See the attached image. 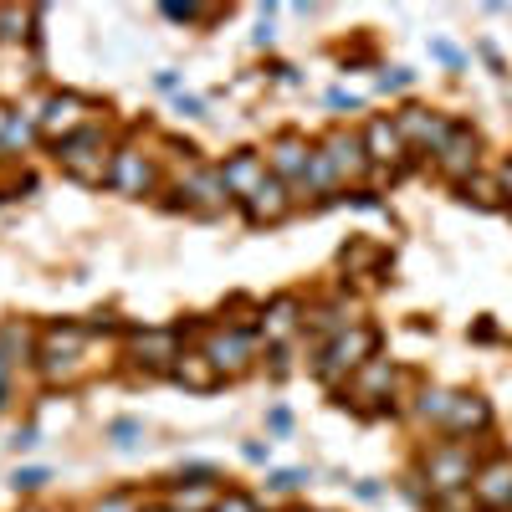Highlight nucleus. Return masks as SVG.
Masks as SVG:
<instances>
[{
    "instance_id": "39448f33",
    "label": "nucleus",
    "mask_w": 512,
    "mask_h": 512,
    "mask_svg": "<svg viewBox=\"0 0 512 512\" xmlns=\"http://www.w3.org/2000/svg\"><path fill=\"white\" fill-rule=\"evenodd\" d=\"M431 482L436 492H461V487H472V456H466L461 446H446V451H431Z\"/></svg>"
},
{
    "instance_id": "6ab92c4d",
    "label": "nucleus",
    "mask_w": 512,
    "mask_h": 512,
    "mask_svg": "<svg viewBox=\"0 0 512 512\" xmlns=\"http://www.w3.org/2000/svg\"><path fill=\"white\" fill-rule=\"evenodd\" d=\"M451 405H456V395H446V390H425V395H420V415H425V420H446Z\"/></svg>"
},
{
    "instance_id": "f03ea898",
    "label": "nucleus",
    "mask_w": 512,
    "mask_h": 512,
    "mask_svg": "<svg viewBox=\"0 0 512 512\" xmlns=\"http://www.w3.org/2000/svg\"><path fill=\"white\" fill-rule=\"evenodd\" d=\"M57 159L72 169L82 185H98L108 175V164H103V134H98V128H82V134L62 139L57 144Z\"/></svg>"
},
{
    "instance_id": "20e7f679",
    "label": "nucleus",
    "mask_w": 512,
    "mask_h": 512,
    "mask_svg": "<svg viewBox=\"0 0 512 512\" xmlns=\"http://www.w3.org/2000/svg\"><path fill=\"white\" fill-rule=\"evenodd\" d=\"M82 113H88V103H82L77 93H52L47 108H41V128H47V134L62 144V139L82 134Z\"/></svg>"
},
{
    "instance_id": "dca6fc26",
    "label": "nucleus",
    "mask_w": 512,
    "mask_h": 512,
    "mask_svg": "<svg viewBox=\"0 0 512 512\" xmlns=\"http://www.w3.org/2000/svg\"><path fill=\"white\" fill-rule=\"evenodd\" d=\"M175 379H185L190 390H210V384H216V364H210L205 354H180Z\"/></svg>"
},
{
    "instance_id": "f257e3e1",
    "label": "nucleus",
    "mask_w": 512,
    "mask_h": 512,
    "mask_svg": "<svg viewBox=\"0 0 512 512\" xmlns=\"http://www.w3.org/2000/svg\"><path fill=\"white\" fill-rule=\"evenodd\" d=\"M374 344H379V338H374V328H344V333H338L333 338V344H328V354H323V364H318V374L323 379H338V374H349V369H364L369 364V354H374Z\"/></svg>"
},
{
    "instance_id": "a878e982",
    "label": "nucleus",
    "mask_w": 512,
    "mask_h": 512,
    "mask_svg": "<svg viewBox=\"0 0 512 512\" xmlns=\"http://www.w3.org/2000/svg\"><path fill=\"white\" fill-rule=\"evenodd\" d=\"M98 512H134V502H128V497H108V502H98Z\"/></svg>"
},
{
    "instance_id": "a211bd4d",
    "label": "nucleus",
    "mask_w": 512,
    "mask_h": 512,
    "mask_svg": "<svg viewBox=\"0 0 512 512\" xmlns=\"http://www.w3.org/2000/svg\"><path fill=\"white\" fill-rule=\"evenodd\" d=\"M262 328H267V338H287L297 328V303L292 297H277V303L267 308V318H262Z\"/></svg>"
},
{
    "instance_id": "0eeeda50",
    "label": "nucleus",
    "mask_w": 512,
    "mask_h": 512,
    "mask_svg": "<svg viewBox=\"0 0 512 512\" xmlns=\"http://www.w3.org/2000/svg\"><path fill=\"white\" fill-rule=\"evenodd\" d=\"M436 164L446 169L451 180H472V169H477V139L466 134V128H451V139L436 149Z\"/></svg>"
},
{
    "instance_id": "423d86ee",
    "label": "nucleus",
    "mask_w": 512,
    "mask_h": 512,
    "mask_svg": "<svg viewBox=\"0 0 512 512\" xmlns=\"http://www.w3.org/2000/svg\"><path fill=\"white\" fill-rule=\"evenodd\" d=\"M221 180H226V195H241V200H251L256 190H262V180H267V164H262V154L241 149V154H231V159H226Z\"/></svg>"
},
{
    "instance_id": "b1692460",
    "label": "nucleus",
    "mask_w": 512,
    "mask_h": 512,
    "mask_svg": "<svg viewBox=\"0 0 512 512\" xmlns=\"http://www.w3.org/2000/svg\"><path fill=\"white\" fill-rule=\"evenodd\" d=\"M405 82H410V72H405V67H395V72H384V77H379V88L390 93V88H405Z\"/></svg>"
},
{
    "instance_id": "9d476101",
    "label": "nucleus",
    "mask_w": 512,
    "mask_h": 512,
    "mask_svg": "<svg viewBox=\"0 0 512 512\" xmlns=\"http://www.w3.org/2000/svg\"><path fill=\"white\" fill-rule=\"evenodd\" d=\"M308 164H313V149L303 144V139H277V149H272V175L277 180H308Z\"/></svg>"
},
{
    "instance_id": "4468645a",
    "label": "nucleus",
    "mask_w": 512,
    "mask_h": 512,
    "mask_svg": "<svg viewBox=\"0 0 512 512\" xmlns=\"http://www.w3.org/2000/svg\"><path fill=\"white\" fill-rule=\"evenodd\" d=\"M154 180V169L144 164V154H134V149H123L118 159H113V185L118 190H128V195H139L144 185Z\"/></svg>"
},
{
    "instance_id": "cd10ccee",
    "label": "nucleus",
    "mask_w": 512,
    "mask_h": 512,
    "mask_svg": "<svg viewBox=\"0 0 512 512\" xmlns=\"http://www.w3.org/2000/svg\"><path fill=\"white\" fill-rule=\"evenodd\" d=\"M6 123H11V113H6V108H0V139H6Z\"/></svg>"
},
{
    "instance_id": "6e6552de",
    "label": "nucleus",
    "mask_w": 512,
    "mask_h": 512,
    "mask_svg": "<svg viewBox=\"0 0 512 512\" xmlns=\"http://www.w3.org/2000/svg\"><path fill=\"white\" fill-rule=\"evenodd\" d=\"M472 492H477V502L482 507H512V461H492L487 472L472 482Z\"/></svg>"
},
{
    "instance_id": "1a4fd4ad",
    "label": "nucleus",
    "mask_w": 512,
    "mask_h": 512,
    "mask_svg": "<svg viewBox=\"0 0 512 512\" xmlns=\"http://www.w3.org/2000/svg\"><path fill=\"white\" fill-rule=\"evenodd\" d=\"M287 205H292L287 180L267 175V180H262V190H256V195L246 200V216H251V221H282V216H287Z\"/></svg>"
},
{
    "instance_id": "f8f14e48",
    "label": "nucleus",
    "mask_w": 512,
    "mask_h": 512,
    "mask_svg": "<svg viewBox=\"0 0 512 512\" xmlns=\"http://www.w3.org/2000/svg\"><path fill=\"white\" fill-rule=\"evenodd\" d=\"M400 149H405V139H400V128H395L390 118H374V123L364 128V154H369V159L395 164V159H400Z\"/></svg>"
},
{
    "instance_id": "412c9836",
    "label": "nucleus",
    "mask_w": 512,
    "mask_h": 512,
    "mask_svg": "<svg viewBox=\"0 0 512 512\" xmlns=\"http://www.w3.org/2000/svg\"><path fill=\"white\" fill-rule=\"evenodd\" d=\"M41 482H47V472H36V466H31V472H16V487L21 492H36Z\"/></svg>"
},
{
    "instance_id": "c756f323",
    "label": "nucleus",
    "mask_w": 512,
    "mask_h": 512,
    "mask_svg": "<svg viewBox=\"0 0 512 512\" xmlns=\"http://www.w3.org/2000/svg\"><path fill=\"white\" fill-rule=\"evenodd\" d=\"M149 512H175V507H149Z\"/></svg>"
},
{
    "instance_id": "7ed1b4c3",
    "label": "nucleus",
    "mask_w": 512,
    "mask_h": 512,
    "mask_svg": "<svg viewBox=\"0 0 512 512\" xmlns=\"http://www.w3.org/2000/svg\"><path fill=\"white\" fill-rule=\"evenodd\" d=\"M395 128H400V139L405 144H420V149H441L446 139H451V128L456 123H446V118H436V113H425V108H405L400 118H395Z\"/></svg>"
},
{
    "instance_id": "9b49d317",
    "label": "nucleus",
    "mask_w": 512,
    "mask_h": 512,
    "mask_svg": "<svg viewBox=\"0 0 512 512\" xmlns=\"http://www.w3.org/2000/svg\"><path fill=\"white\" fill-rule=\"evenodd\" d=\"M323 154H328V164H333V175H338V180L364 175V164H369V154H364V144H359L354 134H333Z\"/></svg>"
},
{
    "instance_id": "393cba45",
    "label": "nucleus",
    "mask_w": 512,
    "mask_h": 512,
    "mask_svg": "<svg viewBox=\"0 0 512 512\" xmlns=\"http://www.w3.org/2000/svg\"><path fill=\"white\" fill-rule=\"evenodd\" d=\"M26 134H31L26 118H11V123H6V144H11V139H26Z\"/></svg>"
},
{
    "instance_id": "aec40b11",
    "label": "nucleus",
    "mask_w": 512,
    "mask_h": 512,
    "mask_svg": "<svg viewBox=\"0 0 512 512\" xmlns=\"http://www.w3.org/2000/svg\"><path fill=\"white\" fill-rule=\"evenodd\" d=\"M210 512H256V502L246 497V492H226L216 507H210Z\"/></svg>"
},
{
    "instance_id": "c85d7f7f",
    "label": "nucleus",
    "mask_w": 512,
    "mask_h": 512,
    "mask_svg": "<svg viewBox=\"0 0 512 512\" xmlns=\"http://www.w3.org/2000/svg\"><path fill=\"white\" fill-rule=\"evenodd\" d=\"M502 185H507V190H512V164H507V169H502Z\"/></svg>"
},
{
    "instance_id": "bb28decb",
    "label": "nucleus",
    "mask_w": 512,
    "mask_h": 512,
    "mask_svg": "<svg viewBox=\"0 0 512 512\" xmlns=\"http://www.w3.org/2000/svg\"><path fill=\"white\" fill-rule=\"evenodd\" d=\"M441 512H466V502L461 497H441Z\"/></svg>"
},
{
    "instance_id": "f3484780",
    "label": "nucleus",
    "mask_w": 512,
    "mask_h": 512,
    "mask_svg": "<svg viewBox=\"0 0 512 512\" xmlns=\"http://www.w3.org/2000/svg\"><path fill=\"white\" fill-rule=\"evenodd\" d=\"M139 359L144 364H169V359H180L175 354V333H139Z\"/></svg>"
},
{
    "instance_id": "4be33fe9",
    "label": "nucleus",
    "mask_w": 512,
    "mask_h": 512,
    "mask_svg": "<svg viewBox=\"0 0 512 512\" xmlns=\"http://www.w3.org/2000/svg\"><path fill=\"white\" fill-rule=\"evenodd\" d=\"M303 482H308L303 472H277V477H272V487H277V492H292V487H303Z\"/></svg>"
},
{
    "instance_id": "2eb2a0df",
    "label": "nucleus",
    "mask_w": 512,
    "mask_h": 512,
    "mask_svg": "<svg viewBox=\"0 0 512 512\" xmlns=\"http://www.w3.org/2000/svg\"><path fill=\"white\" fill-rule=\"evenodd\" d=\"M446 425H451V431H482V425H487V400H477V395L456 400L451 415H446Z\"/></svg>"
},
{
    "instance_id": "5701e85b",
    "label": "nucleus",
    "mask_w": 512,
    "mask_h": 512,
    "mask_svg": "<svg viewBox=\"0 0 512 512\" xmlns=\"http://www.w3.org/2000/svg\"><path fill=\"white\" fill-rule=\"evenodd\" d=\"M113 436H118V446H134V436H139V425H134V420H118V425H113Z\"/></svg>"
},
{
    "instance_id": "ddd939ff",
    "label": "nucleus",
    "mask_w": 512,
    "mask_h": 512,
    "mask_svg": "<svg viewBox=\"0 0 512 512\" xmlns=\"http://www.w3.org/2000/svg\"><path fill=\"white\" fill-rule=\"evenodd\" d=\"M205 359L216 364V369H246V359H251V338L246 333H216L210 338V349H205Z\"/></svg>"
}]
</instances>
